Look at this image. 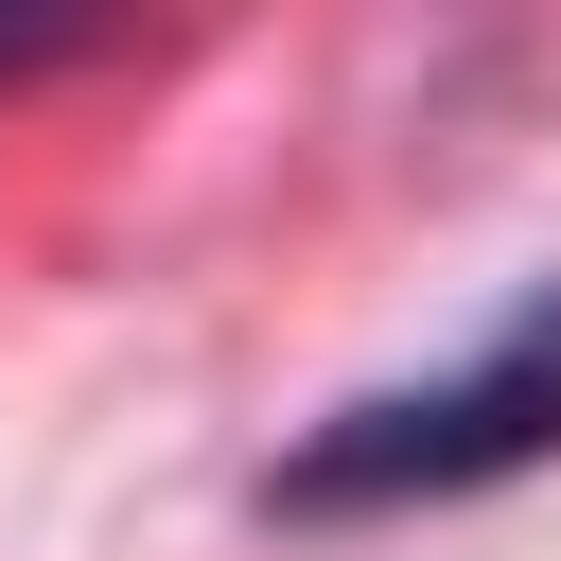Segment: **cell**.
Listing matches in <instances>:
<instances>
[{
	"instance_id": "1",
	"label": "cell",
	"mask_w": 561,
	"mask_h": 561,
	"mask_svg": "<svg viewBox=\"0 0 561 561\" xmlns=\"http://www.w3.org/2000/svg\"><path fill=\"white\" fill-rule=\"evenodd\" d=\"M526 456H561V280L491 351H456L438 386H386L333 438H298L280 456V508H421V491H491Z\"/></svg>"
}]
</instances>
